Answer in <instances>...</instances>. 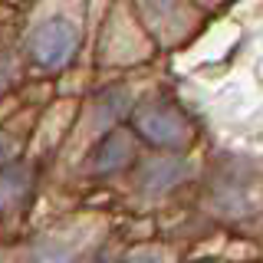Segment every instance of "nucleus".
Instances as JSON below:
<instances>
[{
    "label": "nucleus",
    "instance_id": "4",
    "mask_svg": "<svg viewBox=\"0 0 263 263\" xmlns=\"http://www.w3.org/2000/svg\"><path fill=\"white\" fill-rule=\"evenodd\" d=\"M132 161H135V132H125V128L105 132L102 142L89 155V168L96 175H115V171L128 168Z\"/></svg>",
    "mask_w": 263,
    "mask_h": 263
},
{
    "label": "nucleus",
    "instance_id": "5",
    "mask_svg": "<svg viewBox=\"0 0 263 263\" xmlns=\"http://www.w3.org/2000/svg\"><path fill=\"white\" fill-rule=\"evenodd\" d=\"M30 191V168L27 164H7L0 171V211L20 204Z\"/></svg>",
    "mask_w": 263,
    "mask_h": 263
},
{
    "label": "nucleus",
    "instance_id": "8",
    "mask_svg": "<svg viewBox=\"0 0 263 263\" xmlns=\"http://www.w3.org/2000/svg\"><path fill=\"white\" fill-rule=\"evenodd\" d=\"M0 263H7V260H4V257H0Z\"/></svg>",
    "mask_w": 263,
    "mask_h": 263
},
{
    "label": "nucleus",
    "instance_id": "7",
    "mask_svg": "<svg viewBox=\"0 0 263 263\" xmlns=\"http://www.w3.org/2000/svg\"><path fill=\"white\" fill-rule=\"evenodd\" d=\"M128 263H164V257H158V253H152V250H142V253H132Z\"/></svg>",
    "mask_w": 263,
    "mask_h": 263
},
{
    "label": "nucleus",
    "instance_id": "1",
    "mask_svg": "<svg viewBox=\"0 0 263 263\" xmlns=\"http://www.w3.org/2000/svg\"><path fill=\"white\" fill-rule=\"evenodd\" d=\"M132 132H135V138L148 142L152 148L171 152V155H181L184 148L194 145V122L187 119V112L178 102H171L164 96L135 105Z\"/></svg>",
    "mask_w": 263,
    "mask_h": 263
},
{
    "label": "nucleus",
    "instance_id": "3",
    "mask_svg": "<svg viewBox=\"0 0 263 263\" xmlns=\"http://www.w3.org/2000/svg\"><path fill=\"white\" fill-rule=\"evenodd\" d=\"M187 175H191V164H187L184 155L161 152V155H155V158L138 164L135 184H138V191H145V194H164V191H171V187H178Z\"/></svg>",
    "mask_w": 263,
    "mask_h": 263
},
{
    "label": "nucleus",
    "instance_id": "2",
    "mask_svg": "<svg viewBox=\"0 0 263 263\" xmlns=\"http://www.w3.org/2000/svg\"><path fill=\"white\" fill-rule=\"evenodd\" d=\"M79 46V27L69 16H49L30 36V56L43 69H60L72 60Z\"/></svg>",
    "mask_w": 263,
    "mask_h": 263
},
{
    "label": "nucleus",
    "instance_id": "6",
    "mask_svg": "<svg viewBox=\"0 0 263 263\" xmlns=\"http://www.w3.org/2000/svg\"><path fill=\"white\" fill-rule=\"evenodd\" d=\"M10 158H13V142L0 132V171L7 168V161H10Z\"/></svg>",
    "mask_w": 263,
    "mask_h": 263
}]
</instances>
